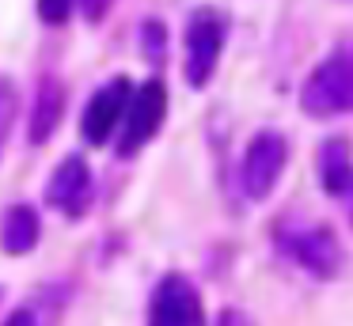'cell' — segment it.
<instances>
[{"instance_id": "obj_4", "label": "cell", "mask_w": 353, "mask_h": 326, "mask_svg": "<svg viewBox=\"0 0 353 326\" xmlns=\"http://www.w3.org/2000/svg\"><path fill=\"white\" fill-rule=\"evenodd\" d=\"M285 159H289V144L277 129L254 133L243 152V167H239V182H243L247 197H254V201L270 197V190L277 186V179L285 171Z\"/></svg>"}, {"instance_id": "obj_15", "label": "cell", "mask_w": 353, "mask_h": 326, "mask_svg": "<svg viewBox=\"0 0 353 326\" xmlns=\"http://www.w3.org/2000/svg\"><path fill=\"white\" fill-rule=\"evenodd\" d=\"M110 4H114V0H80V12H84L88 23H99L103 15L110 12Z\"/></svg>"}, {"instance_id": "obj_7", "label": "cell", "mask_w": 353, "mask_h": 326, "mask_svg": "<svg viewBox=\"0 0 353 326\" xmlns=\"http://www.w3.org/2000/svg\"><path fill=\"white\" fill-rule=\"evenodd\" d=\"M130 91H133V83L125 80V76H114V80H107L92 99H88L84 121H80L88 144H107L110 141V133L122 125V114H125V103H130Z\"/></svg>"}, {"instance_id": "obj_6", "label": "cell", "mask_w": 353, "mask_h": 326, "mask_svg": "<svg viewBox=\"0 0 353 326\" xmlns=\"http://www.w3.org/2000/svg\"><path fill=\"white\" fill-rule=\"evenodd\" d=\"M152 326H205V311H201V296L179 273L156 285L152 292Z\"/></svg>"}, {"instance_id": "obj_17", "label": "cell", "mask_w": 353, "mask_h": 326, "mask_svg": "<svg viewBox=\"0 0 353 326\" xmlns=\"http://www.w3.org/2000/svg\"><path fill=\"white\" fill-rule=\"evenodd\" d=\"M216 326H251V323H247L243 311H224V315L216 318Z\"/></svg>"}, {"instance_id": "obj_13", "label": "cell", "mask_w": 353, "mask_h": 326, "mask_svg": "<svg viewBox=\"0 0 353 326\" xmlns=\"http://www.w3.org/2000/svg\"><path fill=\"white\" fill-rule=\"evenodd\" d=\"M12 118H16V91H12V83L0 80V148H4V136L12 129Z\"/></svg>"}, {"instance_id": "obj_12", "label": "cell", "mask_w": 353, "mask_h": 326, "mask_svg": "<svg viewBox=\"0 0 353 326\" xmlns=\"http://www.w3.org/2000/svg\"><path fill=\"white\" fill-rule=\"evenodd\" d=\"M141 45H145V57L152 61V65H160L163 53H168V30H163V23L148 19L145 27H141Z\"/></svg>"}, {"instance_id": "obj_14", "label": "cell", "mask_w": 353, "mask_h": 326, "mask_svg": "<svg viewBox=\"0 0 353 326\" xmlns=\"http://www.w3.org/2000/svg\"><path fill=\"white\" fill-rule=\"evenodd\" d=\"M72 4H77V0H39V15L50 23V27H61V23L72 15Z\"/></svg>"}, {"instance_id": "obj_10", "label": "cell", "mask_w": 353, "mask_h": 326, "mask_svg": "<svg viewBox=\"0 0 353 326\" xmlns=\"http://www.w3.org/2000/svg\"><path fill=\"white\" fill-rule=\"evenodd\" d=\"M39 235H42V224L31 205H12L4 212V220H0V247H4V254H27V250H34Z\"/></svg>"}, {"instance_id": "obj_16", "label": "cell", "mask_w": 353, "mask_h": 326, "mask_svg": "<svg viewBox=\"0 0 353 326\" xmlns=\"http://www.w3.org/2000/svg\"><path fill=\"white\" fill-rule=\"evenodd\" d=\"M0 326H39V323H34V315H31L27 307H16V311H12V315L4 318Z\"/></svg>"}, {"instance_id": "obj_5", "label": "cell", "mask_w": 353, "mask_h": 326, "mask_svg": "<svg viewBox=\"0 0 353 326\" xmlns=\"http://www.w3.org/2000/svg\"><path fill=\"white\" fill-rule=\"evenodd\" d=\"M281 243L312 277H323V281L338 277L345 265V250L327 224H307V227H296V232H285Z\"/></svg>"}, {"instance_id": "obj_3", "label": "cell", "mask_w": 353, "mask_h": 326, "mask_svg": "<svg viewBox=\"0 0 353 326\" xmlns=\"http://www.w3.org/2000/svg\"><path fill=\"white\" fill-rule=\"evenodd\" d=\"M224 15L216 8H198L186 23V83L205 88L216 72V61L224 50Z\"/></svg>"}, {"instance_id": "obj_2", "label": "cell", "mask_w": 353, "mask_h": 326, "mask_svg": "<svg viewBox=\"0 0 353 326\" xmlns=\"http://www.w3.org/2000/svg\"><path fill=\"white\" fill-rule=\"evenodd\" d=\"M168 118V88L160 80H145L137 91H130V103L122 114V136H118V156L130 159L160 133Z\"/></svg>"}, {"instance_id": "obj_9", "label": "cell", "mask_w": 353, "mask_h": 326, "mask_svg": "<svg viewBox=\"0 0 353 326\" xmlns=\"http://www.w3.org/2000/svg\"><path fill=\"white\" fill-rule=\"evenodd\" d=\"M61 118H65V88L57 76H46L39 83V95H34V106H31V125H27L31 144H46L57 133Z\"/></svg>"}, {"instance_id": "obj_8", "label": "cell", "mask_w": 353, "mask_h": 326, "mask_svg": "<svg viewBox=\"0 0 353 326\" xmlns=\"http://www.w3.org/2000/svg\"><path fill=\"white\" fill-rule=\"evenodd\" d=\"M88 197H92V171H88L84 156H65L46 186V201L65 212H84Z\"/></svg>"}, {"instance_id": "obj_1", "label": "cell", "mask_w": 353, "mask_h": 326, "mask_svg": "<svg viewBox=\"0 0 353 326\" xmlns=\"http://www.w3.org/2000/svg\"><path fill=\"white\" fill-rule=\"evenodd\" d=\"M300 110L312 118H334L353 110V42L338 45L300 88Z\"/></svg>"}, {"instance_id": "obj_11", "label": "cell", "mask_w": 353, "mask_h": 326, "mask_svg": "<svg viewBox=\"0 0 353 326\" xmlns=\"http://www.w3.org/2000/svg\"><path fill=\"white\" fill-rule=\"evenodd\" d=\"M319 182L330 197L342 201L345 190L353 186V159H350V144L345 141H327L319 148Z\"/></svg>"}]
</instances>
